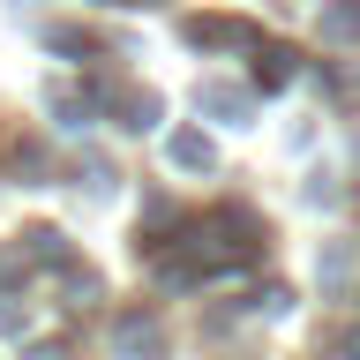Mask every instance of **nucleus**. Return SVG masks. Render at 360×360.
I'll return each instance as SVG.
<instances>
[{"label":"nucleus","instance_id":"obj_1","mask_svg":"<svg viewBox=\"0 0 360 360\" xmlns=\"http://www.w3.org/2000/svg\"><path fill=\"white\" fill-rule=\"evenodd\" d=\"M112 345H120V353H135V360H150V353H158V323H150V315H120Z\"/></svg>","mask_w":360,"mask_h":360},{"label":"nucleus","instance_id":"obj_2","mask_svg":"<svg viewBox=\"0 0 360 360\" xmlns=\"http://www.w3.org/2000/svg\"><path fill=\"white\" fill-rule=\"evenodd\" d=\"M202 112H218V120L240 128V120H248V98H240V90H225V83H202Z\"/></svg>","mask_w":360,"mask_h":360},{"label":"nucleus","instance_id":"obj_3","mask_svg":"<svg viewBox=\"0 0 360 360\" xmlns=\"http://www.w3.org/2000/svg\"><path fill=\"white\" fill-rule=\"evenodd\" d=\"M173 165L202 173V165H210V143H202V135H173Z\"/></svg>","mask_w":360,"mask_h":360}]
</instances>
